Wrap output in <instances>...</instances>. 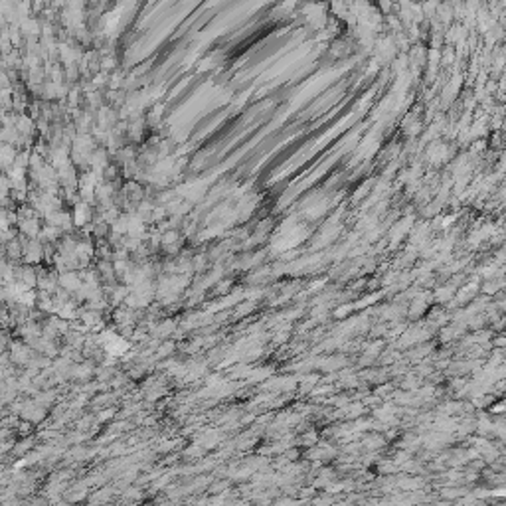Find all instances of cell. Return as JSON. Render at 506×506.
I'll use <instances>...</instances> for the list:
<instances>
[{
    "mask_svg": "<svg viewBox=\"0 0 506 506\" xmlns=\"http://www.w3.org/2000/svg\"><path fill=\"white\" fill-rule=\"evenodd\" d=\"M494 346H498V348H504V346H506V334H504V336H500V338H496V340H494Z\"/></svg>",
    "mask_w": 506,
    "mask_h": 506,
    "instance_id": "cell-2",
    "label": "cell"
},
{
    "mask_svg": "<svg viewBox=\"0 0 506 506\" xmlns=\"http://www.w3.org/2000/svg\"><path fill=\"white\" fill-rule=\"evenodd\" d=\"M492 498H506V487H498V488H492Z\"/></svg>",
    "mask_w": 506,
    "mask_h": 506,
    "instance_id": "cell-1",
    "label": "cell"
}]
</instances>
